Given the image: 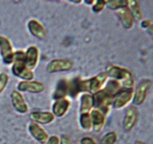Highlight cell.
I'll return each instance as SVG.
<instances>
[{
  "mask_svg": "<svg viewBox=\"0 0 153 144\" xmlns=\"http://www.w3.org/2000/svg\"><path fill=\"white\" fill-rule=\"evenodd\" d=\"M117 138H118V136L117 133L111 131L103 136L99 144H115L117 143Z\"/></svg>",
  "mask_w": 153,
  "mask_h": 144,
  "instance_id": "cb8c5ba5",
  "label": "cell"
},
{
  "mask_svg": "<svg viewBox=\"0 0 153 144\" xmlns=\"http://www.w3.org/2000/svg\"><path fill=\"white\" fill-rule=\"evenodd\" d=\"M27 26L30 33L38 39H44L47 35L45 27L36 19H31L28 22Z\"/></svg>",
  "mask_w": 153,
  "mask_h": 144,
  "instance_id": "9a60e30c",
  "label": "cell"
},
{
  "mask_svg": "<svg viewBox=\"0 0 153 144\" xmlns=\"http://www.w3.org/2000/svg\"><path fill=\"white\" fill-rule=\"evenodd\" d=\"M18 90L19 92H28L31 94L42 93L45 89V85L42 82L36 81H22L18 84Z\"/></svg>",
  "mask_w": 153,
  "mask_h": 144,
  "instance_id": "52a82bcc",
  "label": "cell"
},
{
  "mask_svg": "<svg viewBox=\"0 0 153 144\" xmlns=\"http://www.w3.org/2000/svg\"><path fill=\"white\" fill-rule=\"evenodd\" d=\"M39 59V49L35 45H31L25 52V63L30 70L35 69Z\"/></svg>",
  "mask_w": 153,
  "mask_h": 144,
  "instance_id": "7c38bea8",
  "label": "cell"
},
{
  "mask_svg": "<svg viewBox=\"0 0 153 144\" xmlns=\"http://www.w3.org/2000/svg\"><path fill=\"white\" fill-rule=\"evenodd\" d=\"M90 115L92 122V128L95 132H100L105 124L106 116L100 110L96 108L91 111Z\"/></svg>",
  "mask_w": 153,
  "mask_h": 144,
  "instance_id": "2e32d148",
  "label": "cell"
},
{
  "mask_svg": "<svg viewBox=\"0 0 153 144\" xmlns=\"http://www.w3.org/2000/svg\"><path fill=\"white\" fill-rule=\"evenodd\" d=\"M84 2L87 4H88V5H92L94 3V1H84Z\"/></svg>",
  "mask_w": 153,
  "mask_h": 144,
  "instance_id": "4dcf8cb0",
  "label": "cell"
},
{
  "mask_svg": "<svg viewBox=\"0 0 153 144\" xmlns=\"http://www.w3.org/2000/svg\"><path fill=\"white\" fill-rule=\"evenodd\" d=\"M133 89H123L113 101V106L115 109H122L125 107L133 98Z\"/></svg>",
  "mask_w": 153,
  "mask_h": 144,
  "instance_id": "ba28073f",
  "label": "cell"
},
{
  "mask_svg": "<svg viewBox=\"0 0 153 144\" xmlns=\"http://www.w3.org/2000/svg\"><path fill=\"white\" fill-rule=\"evenodd\" d=\"M105 72L108 78L110 77L113 80L118 81L123 89H133L135 79L130 70L117 66L116 64H109L106 66Z\"/></svg>",
  "mask_w": 153,
  "mask_h": 144,
  "instance_id": "6da1fadb",
  "label": "cell"
},
{
  "mask_svg": "<svg viewBox=\"0 0 153 144\" xmlns=\"http://www.w3.org/2000/svg\"><path fill=\"white\" fill-rule=\"evenodd\" d=\"M29 117L32 122L38 124H49L55 119L52 112L49 111H35L30 113Z\"/></svg>",
  "mask_w": 153,
  "mask_h": 144,
  "instance_id": "4fadbf2b",
  "label": "cell"
},
{
  "mask_svg": "<svg viewBox=\"0 0 153 144\" xmlns=\"http://www.w3.org/2000/svg\"><path fill=\"white\" fill-rule=\"evenodd\" d=\"M68 96V80L61 79L57 82L54 91L52 94V98L55 101L66 98Z\"/></svg>",
  "mask_w": 153,
  "mask_h": 144,
  "instance_id": "ffe728a7",
  "label": "cell"
},
{
  "mask_svg": "<svg viewBox=\"0 0 153 144\" xmlns=\"http://www.w3.org/2000/svg\"><path fill=\"white\" fill-rule=\"evenodd\" d=\"M60 144H73V143L68 136H62L60 138Z\"/></svg>",
  "mask_w": 153,
  "mask_h": 144,
  "instance_id": "f1b7e54d",
  "label": "cell"
},
{
  "mask_svg": "<svg viewBox=\"0 0 153 144\" xmlns=\"http://www.w3.org/2000/svg\"><path fill=\"white\" fill-rule=\"evenodd\" d=\"M74 66V62L68 58H56L51 61L46 67V71L50 74L68 71Z\"/></svg>",
  "mask_w": 153,
  "mask_h": 144,
  "instance_id": "5b68a950",
  "label": "cell"
},
{
  "mask_svg": "<svg viewBox=\"0 0 153 144\" xmlns=\"http://www.w3.org/2000/svg\"><path fill=\"white\" fill-rule=\"evenodd\" d=\"M152 81L149 79L142 81L136 87V91H134L132 103L136 106L142 105L146 101L149 91L152 87Z\"/></svg>",
  "mask_w": 153,
  "mask_h": 144,
  "instance_id": "277c9868",
  "label": "cell"
},
{
  "mask_svg": "<svg viewBox=\"0 0 153 144\" xmlns=\"http://www.w3.org/2000/svg\"><path fill=\"white\" fill-rule=\"evenodd\" d=\"M141 26L142 28H150L151 26H152V22L149 19H145V20H143L141 22Z\"/></svg>",
  "mask_w": 153,
  "mask_h": 144,
  "instance_id": "f546056e",
  "label": "cell"
},
{
  "mask_svg": "<svg viewBox=\"0 0 153 144\" xmlns=\"http://www.w3.org/2000/svg\"><path fill=\"white\" fill-rule=\"evenodd\" d=\"M12 72L15 76L23 81H32L35 78L34 72L28 68L25 63V52L17 51L14 52V61L12 67Z\"/></svg>",
  "mask_w": 153,
  "mask_h": 144,
  "instance_id": "7a4b0ae2",
  "label": "cell"
},
{
  "mask_svg": "<svg viewBox=\"0 0 153 144\" xmlns=\"http://www.w3.org/2000/svg\"><path fill=\"white\" fill-rule=\"evenodd\" d=\"M71 107V101L68 98L57 100L52 106V113L54 116L62 117L65 116Z\"/></svg>",
  "mask_w": 153,
  "mask_h": 144,
  "instance_id": "e0dca14e",
  "label": "cell"
},
{
  "mask_svg": "<svg viewBox=\"0 0 153 144\" xmlns=\"http://www.w3.org/2000/svg\"><path fill=\"white\" fill-rule=\"evenodd\" d=\"M45 144H60V138L55 135L50 137Z\"/></svg>",
  "mask_w": 153,
  "mask_h": 144,
  "instance_id": "83f0119b",
  "label": "cell"
},
{
  "mask_svg": "<svg viewBox=\"0 0 153 144\" xmlns=\"http://www.w3.org/2000/svg\"><path fill=\"white\" fill-rule=\"evenodd\" d=\"M128 8L130 11L131 14L134 20L140 21L143 19V13L142 11L141 5L139 1L136 0H129L128 2Z\"/></svg>",
  "mask_w": 153,
  "mask_h": 144,
  "instance_id": "44dd1931",
  "label": "cell"
},
{
  "mask_svg": "<svg viewBox=\"0 0 153 144\" xmlns=\"http://www.w3.org/2000/svg\"><path fill=\"white\" fill-rule=\"evenodd\" d=\"M123 26L126 29H130L134 25V19L129 8L126 7L117 10V12Z\"/></svg>",
  "mask_w": 153,
  "mask_h": 144,
  "instance_id": "ac0fdd59",
  "label": "cell"
},
{
  "mask_svg": "<svg viewBox=\"0 0 153 144\" xmlns=\"http://www.w3.org/2000/svg\"><path fill=\"white\" fill-rule=\"evenodd\" d=\"M84 92L83 89V79L76 77L68 81V96L76 98L79 94Z\"/></svg>",
  "mask_w": 153,
  "mask_h": 144,
  "instance_id": "5bb4252c",
  "label": "cell"
},
{
  "mask_svg": "<svg viewBox=\"0 0 153 144\" xmlns=\"http://www.w3.org/2000/svg\"><path fill=\"white\" fill-rule=\"evenodd\" d=\"M134 144H145V143H143V141L138 140V141H136V142H135V143Z\"/></svg>",
  "mask_w": 153,
  "mask_h": 144,
  "instance_id": "1f68e13d",
  "label": "cell"
},
{
  "mask_svg": "<svg viewBox=\"0 0 153 144\" xmlns=\"http://www.w3.org/2000/svg\"><path fill=\"white\" fill-rule=\"evenodd\" d=\"M9 75L5 73L0 74V93L3 91L9 82Z\"/></svg>",
  "mask_w": 153,
  "mask_h": 144,
  "instance_id": "484cf974",
  "label": "cell"
},
{
  "mask_svg": "<svg viewBox=\"0 0 153 144\" xmlns=\"http://www.w3.org/2000/svg\"><path fill=\"white\" fill-rule=\"evenodd\" d=\"M0 53L5 64H10L14 61V51L11 42L5 36L0 35Z\"/></svg>",
  "mask_w": 153,
  "mask_h": 144,
  "instance_id": "8992f818",
  "label": "cell"
},
{
  "mask_svg": "<svg viewBox=\"0 0 153 144\" xmlns=\"http://www.w3.org/2000/svg\"><path fill=\"white\" fill-rule=\"evenodd\" d=\"M94 107V97L91 94H84L80 97V114L90 113Z\"/></svg>",
  "mask_w": 153,
  "mask_h": 144,
  "instance_id": "d6986e66",
  "label": "cell"
},
{
  "mask_svg": "<svg viewBox=\"0 0 153 144\" xmlns=\"http://www.w3.org/2000/svg\"><path fill=\"white\" fill-rule=\"evenodd\" d=\"M128 0H109L106 1V6L110 10L117 11L123 8L128 7Z\"/></svg>",
  "mask_w": 153,
  "mask_h": 144,
  "instance_id": "7402d4cb",
  "label": "cell"
},
{
  "mask_svg": "<svg viewBox=\"0 0 153 144\" xmlns=\"http://www.w3.org/2000/svg\"><path fill=\"white\" fill-rule=\"evenodd\" d=\"M139 119V111L136 107L132 106L127 110L123 121V127L126 131H130L136 126Z\"/></svg>",
  "mask_w": 153,
  "mask_h": 144,
  "instance_id": "30bf717a",
  "label": "cell"
},
{
  "mask_svg": "<svg viewBox=\"0 0 153 144\" xmlns=\"http://www.w3.org/2000/svg\"><path fill=\"white\" fill-rule=\"evenodd\" d=\"M108 76L105 71H102L96 76L83 80V89L84 92H90L91 94H94L102 89L103 85L106 83Z\"/></svg>",
  "mask_w": 153,
  "mask_h": 144,
  "instance_id": "3957f363",
  "label": "cell"
},
{
  "mask_svg": "<svg viewBox=\"0 0 153 144\" xmlns=\"http://www.w3.org/2000/svg\"><path fill=\"white\" fill-rule=\"evenodd\" d=\"M11 100L12 106L18 113L22 114L28 113V106L21 92H19L18 90H12L11 94Z\"/></svg>",
  "mask_w": 153,
  "mask_h": 144,
  "instance_id": "9c48e42d",
  "label": "cell"
},
{
  "mask_svg": "<svg viewBox=\"0 0 153 144\" xmlns=\"http://www.w3.org/2000/svg\"><path fill=\"white\" fill-rule=\"evenodd\" d=\"M28 131L31 137L41 144H45L49 138V135L40 124L31 122L28 126Z\"/></svg>",
  "mask_w": 153,
  "mask_h": 144,
  "instance_id": "8fae6325",
  "label": "cell"
},
{
  "mask_svg": "<svg viewBox=\"0 0 153 144\" xmlns=\"http://www.w3.org/2000/svg\"><path fill=\"white\" fill-rule=\"evenodd\" d=\"M71 2H74V3H80L81 2V1H71Z\"/></svg>",
  "mask_w": 153,
  "mask_h": 144,
  "instance_id": "d6a6232c",
  "label": "cell"
},
{
  "mask_svg": "<svg viewBox=\"0 0 153 144\" xmlns=\"http://www.w3.org/2000/svg\"><path fill=\"white\" fill-rule=\"evenodd\" d=\"M106 3V1L105 0H96L94 1V3L93 4L92 10L94 11V13H100L104 9Z\"/></svg>",
  "mask_w": 153,
  "mask_h": 144,
  "instance_id": "d4e9b609",
  "label": "cell"
},
{
  "mask_svg": "<svg viewBox=\"0 0 153 144\" xmlns=\"http://www.w3.org/2000/svg\"><path fill=\"white\" fill-rule=\"evenodd\" d=\"M78 144H97L95 140L93 139L92 137H83L80 141V143Z\"/></svg>",
  "mask_w": 153,
  "mask_h": 144,
  "instance_id": "4316f807",
  "label": "cell"
},
{
  "mask_svg": "<svg viewBox=\"0 0 153 144\" xmlns=\"http://www.w3.org/2000/svg\"><path fill=\"white\" fill-rule=\"evenodd\" d=\"M80 125L83 130L87 131L92 129V122L90 113L80 114Z\"/></svg>",
  "mask_w": 153,
  "mask_h": 144,
  "instance_id": "603a6c76",
  "label": "cell"
}]
</instances>
